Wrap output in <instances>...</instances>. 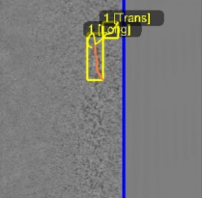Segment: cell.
<instances>
[{"label": "cell", "mask_w": 202, "mask_h": 198, "mask_svg": "<svg viewBox=\"0 0 202 198\" xmlns=\"http://www.w3.org/2000/svg\"><path fill=\"white\" fill-rule=\"evenodd\" d=\"M91 34V23H89V24H86L84 26V35H85V37L88 38Z\"/></svg>", "instance_id": "2"}, {"label": "cell", "mask_w": 202, "mask_h": 198, "mask_svg": "<svg viewBox=\"0 0 202 198\" xmlns=\"http://www.w3.org/2000/svg\"><path fill=\"white\" fill-rule=\"evenodd\" d=\"M96 45H97V44H96V42H95L94 36L91 34L89 37H88V46H89V48H94Z\"/></svg>", "instance_id": "1"}]
</instances>
